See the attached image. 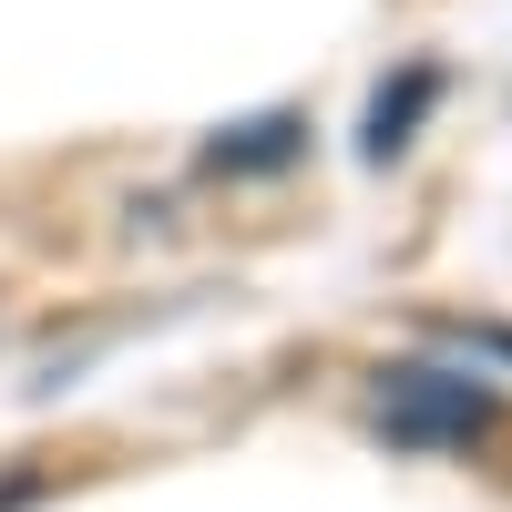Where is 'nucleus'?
<instances>
[{"mask_svg": "<svg viewBox=\"0 0 512 512\" xmlns=\"http://www.w3.org/2000/svg\"><path fill=\"white\" fill-rule=\"evenodd\" d=\"M0 502H21V482H0Z\"/></svg>", "mask_w": 512, "mask_h": 512, "instance_id": "obj_4", "label": "nucleus"}, {"mask_svg": "<svg viewBox=\"0 0 512 512\" xmlns=\"http://www.w3.org/2000/svg\"><path fill=\"white\" fill-rule=\"evenodd\" d=\"M379 420H390V441H410V451H451V441L492 431L502 400L482 379H461V369H390L379 379Z\"/></svg>", "mask_w": 512, "mask_h": 512, "instance_id": "obj_1", "label": "nucleus"}, {"mask_svg": "<svg viewBox=\"0 0 512 512\" xmlns=\"http://www.w3.org/2000/svg\"><path fill=\"white\" fill-rule=\"evenodd\" d=\"M431 103H441V72H431V62H420V72H400V93H379V103H369V154L390 164V154L410 144V123L431 113Z\"/></svg>", "mask_w": 512, "mask_h": 512, "instance_id": "obj_2", "label": "nucleus"}, {"mask_svg": "<svg viewBox=\"0 0 512 512\" xmlns=\"http://www.w3.org/2000/svg\"><path fill=\"white\" fill-rule=\"evenodd\" d=\"M287 154H297V113L236 123V144H216V164H287Z\"/></svg>", "mask_w": 512, "mask_h": 512, "instance_id": "obj_3", "label": "nucleus"}]
</instances>
